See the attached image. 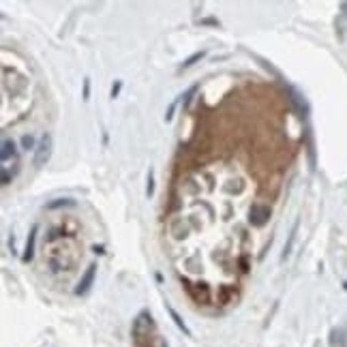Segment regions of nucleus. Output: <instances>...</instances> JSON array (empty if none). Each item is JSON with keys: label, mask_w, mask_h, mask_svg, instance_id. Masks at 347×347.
Returning <instances> with one entry per match:
<instances>
[{"label": "nucleus", "mask_w": 347, "mask_h": 347, "mask_svg": "<svg viewBox=\"0 0 347 347\" xmlns=\"http://www.w3.org/2000/svg\"><path fill=\"white\" fill-rule=\"evenodd\" d=\"M159 347H170L168 343H165V341H161V343H159Z\"/></svg>", "instance_id": "obj_17"}, {"label": "nucleus", "mask_w": 347, "mask_h": 347, "mask_svg": "<svg viewBox=\"0 0 347 347\" xmlns=\"http://www.w3.org/2000/svg\"><path fill=\"white\" fill-rule=\"evenodd\" d=\"M52 146H54L52 135L45 133V135L41 137V142L37 144V153H34V165H43V163H47V159L52 157Z\"/></svg>", "instance_id": "obj_2"}, {"label": "nucleus", "mask_w": 347, "mask_h": 347, "mask_svg": "<svg viewBox=\"0 0 347 347\" xmlns=\"http://www.w3.org/2000/svg\"><path fill=\"white\" fill-rule=\"evenodd\" d=\"M131 339H133L135 347H157V326L148 311H142L133 320Z\"/></svg>", "instance_id": "obj_1"}, {"label": "nucleus", "mask_w": 347, "mask_h": 347, "mask_svg": "<svg viewBox=\"0 0 347 347\" xmlns=\"http://www.w3.org/2000/svg\"><path fill=\"white\" fill-rule=\"evenodd\" d=\"M21 146H24V150L37 148V146H34V137L32 135H24V137H21Z\"/></svg>", "instance_id": "obj_11"}, {"label": "nucleus", "mask_w": 347, "mask_h": 347, "mask_svg": "<svg viewBox=\"0 0 347 347\" xmlns=\"http://www.w3.org/2000/svg\"><path fill=\"white\" fill-rule=\"evenodd\" d=\"M37 231H39V225H32L30 234L26 238V247H24V255H21V262L28 264L34 255V242H37Z\"/></svg>", "instance_id": "obj_4"}, {"label": "nucleus", "mask_w": 347, "mask_h": 347, "mask_svg": "<svg viewBox=\"0 0 347 347\" xmlns=\"http://www.w3.org/2000/svg\"><path fill=\"white\" fill-rule=\"evenodd\" d=\"M92 251H95V253H99V255H101V253H105V251H103V247H101V244H99V247L95 244V247H92Z\"/></svg>", "instance_id": "obj_16"}, {"label": "nucleus", "mask_w": 347, "mask_h": 347, "mask_svg": "<svg viewBox=\"0 0 347 347\" xmlns=\"http://www.w3.org/2000/svg\"><path fill=\"white\" fill-rule=\"evenodd\" d=\"M204 56H206V52H195L193 56H189V58H186V60L182 62V69H189V67H193V64H195V62H199Z\"/></svg>", "instance_id": "obj_9"}, {"label": "nucleus", "mask_w": 347, "mask_h": 347, "mask_svg": "<svg viewBox=\"0 0 347 347\" xmlns=\"http://www.w3.org/2000/svg\"><path fill=\"white\" fill-rule=\"evenodd\" d=\"M95 274H97V264H90L86 272L82 274V279H79V283L75 287V296H86L90 292L92 283H95Z\"/></svg>", "instance_id": "obj_3"}, {"label": "nucleus", "mask_w": 347, "mask_h": 347, "mask_svg": "<svg viewBox=\"0 0 347 347\" xmlns=\"http://www.w3.org/2000/svg\"><path fill=\"white\" fill-rule=\"evenodd\" d=\"M197 90H199V84H193L191 88L184 92V95H180V97H182V105H184V110H186V107H189L191 99H193V95H195V92H197Z\"/></svg>", "instance_id": "obj_7"}, {"label": "nucleus", "mask_w": 347, "mask_h": 347, "mask_svg": "<svg viewBox=\"0 0 347 347\" xmlns=\"http://www.w3.org/2000/svg\"><path fill=\"white\" fill-rule=\"evenodd\" d=\"M120 90H122V79H116V82H114V86H112L110 99H118V95H120Z\"/></svg>", "instance_id": "obj_12"}, {"label": "nucleus", "mask_w": 347, "mask_h": 347, "mask_svg": "<svg viewBox=\"0 0 347 347\" xmlns=\"http://www.w3.org/2000/svg\"><path fill=\"white\" fill-rule=\"evenodd\" d=\"M146 195L148 197H153L155 195V170L148 172V184H146Z\"/></svg>", "instance_id": "obj_10"}, {"label": "nucleus", "mask_w": 347, "mask_h": 347, "mask_svg": "<svg viewBox=\"0 0 347 347\" xmlns=\"http://www.w3.org/2000/svg\"><path fill=\"white\" fill-rule=\"evenodd\" d=\"M17 155V148H15V142L13 140H4L2 142V155H0V161L6 163L9 159H13Z\"/></svg>", "instance_id": "obj_5"}, {"label": "nucleus", "mask_w": 347, "mask_h": 347, "mask_svg": "<svg viewBox=\"0 0 347 347\" xmlns=\"http://www.w3.org/2000/svg\"><path fill=\"white\" fill-rule=\"evenodd\" d=\"M82 99L88 101L90 99V77H84V88H82Z\"/></svg>", "instance_id": "obj_13"}, {"label": "nucleus", "mask_w": 347, "mask_h": 347, "mask_svg": "<svg viewBox=\"0 0 347 347\" xmlns=\"http://www.w3.org/2000/svg\"><path fill=\"white\" fill-rule=\"evenodd\" d=\"M296 227L298 225H294V229H292V234H289V240H287V247H285V251H283V259L289 255V249H292V244H294V238H296Z\"/></svg>", "instance_id": "obj_14"}, {"label": "nucleus", "mask_w": 347, "mask_h": 347, "mask_svg": "<svg viewBox=\"0 0 347 347\" xmlns=\"http://www.w3.org/2000/svg\"><path fill=\"white\" fill-rule=\"evenodd\" d=\"M199 26H219V21L212 19V17H208V19H201V21H199Z\"/></svg>", "instance_id": "obj_15"}, {"label": "nucleus", "mask_w": 347, "mask_h": 347, "mask_svg": "<svg viewBox=\"0 0 347 347\" xmlns=\"http://www.w3.org/2000/svg\"><path fill=\"white\" fill-rule=\"evenodd\" d=\"M343 287H345V289H347V281H345V283H343Z\"/></svg>", "instance_id": "obj_18"}, {"label": "nucleus", "mask_w": 347, "mask_h": 347, "mask_svg": "<svg viewBox=\"0 0 347 347\" xmlns=\"http://www.w3.org/2000/svg\"><path fill=\"white\" fill-rule=\"evenodd\" d=\"M165 307H168V313L172 315V320H174V324H176V326H178L180 330H182V332H184V335H186V337H191V330H189V328H186V324H184V320H182V317H180V315H178V313H176V311H174V309H172L170 305H165Z\"/></svg>", "instance_id": "obj_6"}, {"label": "nucleus", "mask_w": 347, "mask_h": 347, "mask_svg": "<svg viewBox=\"0 0 347 347\" xmlns=\"http://www.w3.org/2000/svg\"><path fill=\"white\" fill-rule=\"evenodd\" d=\"M75 201L71 197H62V199H56V201H49L47 204V210H54V208H60V206H73Z\"/></svg>", "instance_id": "obj_8"}]
</instances>
